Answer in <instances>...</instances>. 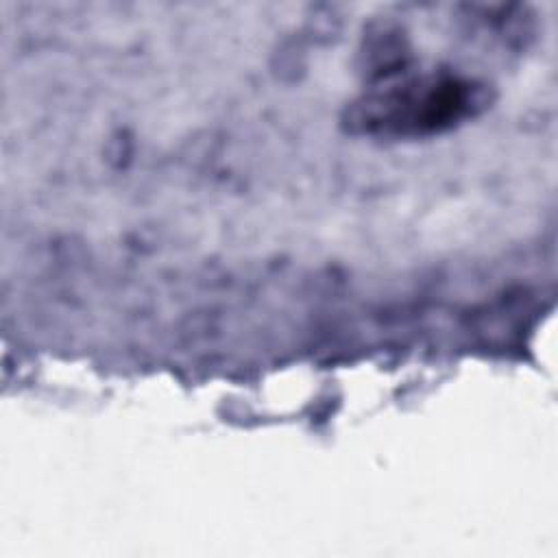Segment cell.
Returning <instances> with one entry per match:
<instances>
[{"instance_id":"1","label":"cell","mask_w":558,"mask_h":558,"mask_svg":"<svg viewBox=\"0 0 558 558\" xmlns=\"http://www.w3.org/2000/svg\"><path fill=\"white\" fill-rule=\"evenodd\" d=\"M482 89L449 72L384 74L353 107L351 124L364 133L423 135L438 133L482 107Z\"/></svg>"}]
</instances>
